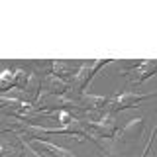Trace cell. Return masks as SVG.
Segmentation results:
<instances>
[{"label":"cell","mask_w":157,"mask_h":157,"mask_svg":"<svg viewBox=\"0 0 157 157\" xmlns=\"http://www.w3.org/2000/svg\"><path fill=\"white\" fill-rule=\"evenodd\" d=\"M82 124L86 126L88 137L92 141H96L98 137L110 140V137H114L118 130V116L112 112H104L100 118H94V120H82Z\"/></svg>","instance_id":"obj_1"},{"label":"cell","mask_w":157,"mask_h":157,"mask_svg":"<svg viewBox=\"0 0 157 157\" xmlns=\"http://www.w3.org/2000/svg\"><path fill=\"white\" fill-rule=\"evenodd\" d=\"M153 96H155V92H145V94H141V92H137V90L126 88V90H120L114 98H110V102H108V106H106V112L116 114V112H120V110L136 108L137 104H141L144 100L153 98Z\"/></svg>","instance_id":"obj_2"},{"label":"cell","mask_w":157,"mask_h":157,"mask_svg":"<svg viewBox=\"0 0 157 157\" xmlns=\"http://www.w3.org/2000/svg\"><path fill=\"white\" fill-rule=\"evenodd\" d=\"M106 63H110V61H108V59H98V61H88V63L78 65L77 73L71 77V86H73V90L78 92V94H85V88L90 85V81L94 78V75L106 65Z\"/></svg>","instance_id":"obj_3"},{"label":"cell","mask_w":157,"mask_h":157,"mask_svg":"<svg viewBox=\"0 0 157 157\" xmlns=\"http://www.w3.org/2000/svg\"><path fill=\"white\" fill-rule=\"evenodd\" d=\"M120 75H126L132 86L141 85L144 81H147L149 77H153L157 73V59H144V61H136L132 65H128L124 69H120Z\"/></svg>","instance_id":"obj_4"},{"label":"cell","mask_w":157,"mask_h":157,"mask_svg":"<svg viewBox=\"0 0 157 157\" xmlns=\"http://www.w3.org/2000/svg\"><path fill=\"white\" fill-rule=\"evenodd\" d=\"M144 132H145V118H134L126 126L118 128L114 137H112V141L118 147L124 145V144H134V141H137L144 136Z\"/></svg>","instance_id":"obj_5"},{"label":"cell","mask_w":157,"mask_h":157,"mask_svg":"<svg viewBox=\"0 0 157 157\" xmlns=\"http://www.w3.org/2000/svg\"><path fill=\"white\" fill-rule=\"evenodd\" d=\"M22 155H24L22 134H16V132L0 134V157H22Z\"/></svg>","instance_id":"obj_6"},{"label":"cell","mask_w":157,"mask_h":157,"mask_svg":"<svg viewBox=\"0 0 157 157\" xmlns=\"http://www.w3.org/2000/svg\"><path fill=\"white\" fill-rule=\"evenodd\" d=\"M73 90L71 81H65V78H59L53 73H47V75L41 77V88H39L37 96H47V94H65V92Z\"/></svg>","instance_id":"obj_7"},{"label":"cell","mask_w":157,"mask_h":157,"mask_svg":"<svg viewBox=\"0 0 157 157\" xmlns=\"http://www.w3.org/2000/svg\"><path fill=\"white\" fill-rule=\"evenodd\" d=\"M110 102V98L104 94H90V92H85V94L78 96V106L85 112H94V114L102 116L106 112V106Z\"/></svg>","instance_id":"obj_8"},{"label":"cell","mask_w":157,"mask_h":157,"mask_svg":"<svg viewBox=\"0 0 157 157\" xmlns=\"http://www.w3.org/2000/svg\"><path fill=\"white\" fill-rule=\"evenodd\" d=\"M29 144H32L36 149L43 151V153H47V157H78L75 155L71 149H67V147H61L57 144H53V141L49 140H39V137H32V140H28Z\"/></svg>","instance_id":"obj_9"},{"label":"cell","mask_w":157,"mask_h":157,"mask_svg":"<svg viewBox=\"0 0 157 157\" xmlns=\"http://www.w3.org/2000/svg\"><path fill=\"white\" fill-rule=\"evenodd\" d=\"M78 65L73 61H59V59H53L51 61V73L59 78H65V81H71V77L77 73Z\"/></svg>","instance_id":"obj_10"},{"label":"cell","mask_w":157,"mask_h":157,"mask_svg":"<svg viewBox=\"0 0 157 157\" xmlns=\"http://www.w3.org/2000/svg\"><path fill=\"white\" fill-rule=\"evenodd\" d=\"M16 86V75H14V69H2L0 71V92L12 90Z\"/></svg>","instance_id":"obj_11"},{"label":"cell","mask_w":157,"mask_h":157,"mask_svg":"<svg viewBox=\"0 0 157 157\" xmlns=\"http://www.w3.org/2000/svg\"><path fill=\"white\" fill-rule=\"evenodd\" d=\"M155 136H157V120H155V126H153V130H151L149 137H147V141H145V147H144V151H141V155H140V157H145V155H147V151L151 149V144H153Z\"/></svg>","instance_id":"obj_12"}]
</instances>
